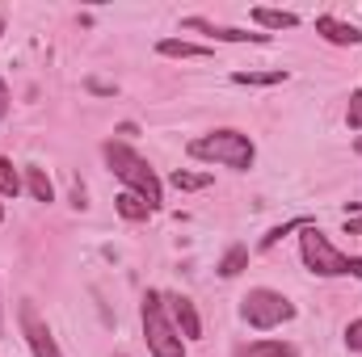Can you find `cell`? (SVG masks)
Masks as SVG:
<instances>
[{
    "instance_id": "obj_1",
    "label": "cell",
    "mask_w": 362,
    "mask_h": 357,
    "mask_svg": "<svg viewBox=\"0 0 362 357\" xmlns=\"http://www.w3.org/2000/svg\"><path fill=\"white\" fill-rule=\"evenodd\" d=\"M101 152H105V164L114 169V177L127 181V189H135L152 210H160V202H165L160 177H156V169H152L139 152H131V147H127V143H118V139H110Z\"/></svg>"
},
{
    "instance_id": "obj_2",
    "label": "cell",
    "mask_w": 362,
    "mask_h": 357,
    "mask_svg": "<svg viewBox=\"0 0 362 357\" xmlns=\"http://www.w3.org/2000/svg\"><path fill=\"white\" fill-rule=\"evenodd\" d=\"M189 156H194V160H206V164H223V169L245 173V169H253L257 147H253V139H249L245 131L223 126V131H211V135L194 139V143H189Z\"/></svg>"
},
{
    "instance_id": "obj_3",
    "label": "cell",
    "mask_w": 362,
    "mask_h": 357,
    "mask_svg": "<svg viewBox=\"0 0 362 357\" xmlns=\"http://www.w3.org/2000/svg\"><path fill=\"white\" fill-rule=\"evenodd\" d=\"M139 315H144V337H148V349H152V357H185V341H181V332L173 328V320H169L165 294L148 290V294H144Z\"/></svg>"
},
{
    "instance_id": "obj_4",
    "label": "cell",
    "mask_w": 362,
    "mask_h": 357,
    "mask_svg": "<svg viewBox=\"0 0 362 357\" xmlns=\"http://www.w3.org/2000/svg\"><path fill=\"white\" fill-rule=\"evenodd\" d=\"M240 315H245V324H249V328H257V332H270V328H278V324L295 320V303H291V298H282L278 290L257 286V290H249V294H245V303H240Z\"/></svg>"
},
{
    "instance_id": "obj_5",
    "label": "cell",
    "mask_w": 362,
    "mask_h": 357,
    "mask_svg": "<svg viewBox=\"0 0 362 357\" xmlns=\"http://www.w3.org/2000/svg\"><path fill=\"white\" fill-rule=\"evenodd\" d=\"M299 253H303V265L312 269V273H320V277H341V273H350V257L337 253V248L329 244V236H325L316 223L303 227V236H299Z\"/></svg>"
},
{
    "instance_id": "obj_6",
    "label": "cell",
    "mask_w": 362,
    "mask_h": 357,
    "mask_svg": "<svg viewBox=\"0 0 362 357\" xmlns=\"http://www.w3.org/2000/svg\"><path fill=\"white\" fill-rule=\"evenodd\" d=\"M17 320H21L25 345H30V353H34V357H64V353H59V345H55V337H51V328H47V324H42V315L34 311V303H21Z\"/></svg>"
},
{
    "instance_id": "obj_7",
    "label": "cell",
    "mask_w": 362,
    "mask_h": 357,
    "mask_svg": "<svg viewBox=\"0 0 362 357\" xmlns=\"http://www.w3.org/2000/svg\"><path fill=\"white\" fill-rule=\"evenodd\" d=\"M165 307H169V320H173V328L181 332V341H202L198 307H194L185 294H169V298H165Z\"/></svg>"
},
{
    "instance_id": "obj_8",
    "label": "cell",
    "mask_w": 362,
    "mask_h": 357,
    "mask_svg": "<svg viewBox=\"0 0 362 357\" xmlns=\"http://www.w3.org/2000/svg\"><path fill=\"white\" fill-rule=\"evenodd\" d=\"M185 30H202V34H211L215 42H257V47L270 42V34H249V30H236V25H215V21H206V17H185Z\"/></svg>"
},
{
    "instance_id": "obj_9",
    "label": "cell",
    "mask_w": 362,
    "mask_h": 357,
    "mask_svg": "<svg viewBox=\"0 0 362 357\" xmlns=\"http://www.w3.org/2000/svg\"><path fill=\"white\" fill-rule=\"evenodd\" d=\"M316 34H325V42H333V47H358V42H362L358 25H354V21L333 17V13H320V17H316Z\"/></svg>"
},
{
    "instance_id": "obj_10",
    "label": "cell",
    "mask_w": 362,
    "mask_h": 357,
    "mask_svg": "<svg viewBox=\"0 0 362 357\" xmlns=\"http://www.w3.org/2000/svg\"><path fill=\"white\" fill-rule=\"evenodd\" d=\"M156 51L165 59H211V47H198V42H185V38H160Z\"/></svg>"
},
{
    "instance_id": "obj_11",
    "label": "cell",
    "mask_w": 362,
    "mask_h": 357,
    "mask_svg": "<svg viewBox=\"0 0 362 357\" xmlns=\"http://www.w3.org/2000/svg\"><path fill=\"white\" fill-rule=\"evenodd\" d=\"M114 210H118V214H122L127 223H144V219L152 214V206H148V202H144V198H139L135 189H122V193L114 198Z\"/></svg>"
},
{
    "instance_id": "obj_12",
    "label": "cell",
    "mask_w": 362,
    "mask_h": 357,
    "mask_svg": "<svg viewBox=\"0 0 362 357\" xmlns=\"http://www.w3.org/2000/svg\"><path fill=\"white\" fill-rule=\"evenodd\" d=\"M236 85H253V89H270V85H286L291 72L286 68H270V72H232Z\"/></svg>"
},
{
    "instance_id": "obj_13",
    "label": "cell",
    "mask_w": 362,
    "mask_h": 357,
    "mask_svg": "<svg viewBox=\"0 0 362 357\" xmlns=\"http://www.w3.org/2000/svg\"><path fill=\"white\" fill-rule=\"evenodd\" d=\"M253 21H257V25H266V30H295V25H299V17H295V13H286V8H266V4H257V8H253Z\"/></svg>"
},
{
    "instance_id": "obj_14",
    "label": "cell",
    "mask_w": 362,
    "mask_h": 357,
    "mask_svg": "<svg viewBox=\"0 0 362 357\" xmlns=\"http://www.w3.org/2000/svg\"><path fill=\"white\" fill-rule=\"evenodd\" d=\"M236 357H295V345H286V341H249V345H240Z\"/></svg>"
},
{
    "instance_id": "obj_15",
    "label": "cell",
    "mask_w": 362,
    "mask_h": 357,
    "mask_svg": "<svg viewBox=\"0 0 362 357\" xmlns=\"http://www.w3.org/2000/svg\"><path fill=\"white\" fill-rule=\"evenodd\" d=\"M25 189L34 202H55V185L47 177V169H25Z\"/></svg>"
},
{
    "instance_id": "obj_16",
    "label": "cell",
    "mask_w": 362,
    "mask_h": 357,
    "mask_svg": "<svg viewBox=\"0 0 362 357\" xmlns=\"http://www.w3.org/2000/svg\"><path fill=\"white\" fill-rule=\"evenodd\" d=\"M21 185H25V181H21V173L13 169V160H8V156H0V198H17V193H21Z\"/></svg>"
},
{
    "instance_id": "obj_17",
    "label": "cell",
    "mask_w": 362,
    "mask_h": 357,
    "mask_svg": "<svg viewBox=\"0 0 362 357\" xmlns=\"http://www.w3.org/2000/svg\"><path fill=\"white\" fill-rule=\"evenodd\" d=\"M245 265H249V248H245V244H232V248L223 253V261H219V273H223V277H236Z\"/></svg>"
},
{
    "instance_id": "obj_18",
    "label": "cell",
    "mask_w": 362,
    "mask_h": 357,
    "mask_svg": "<svg viewBox=\"0 0 362 357\" xmlns=\"http://www.w3.org/2000/svg\"><path fill=\"white\" fill-rule=\"evenodd\" d=\"M303 227H312V219H291V223H282V227H270V231L262 236V248H274L282 236H291V231H303Z\"/></svg>"
},
{
    "instance_id": "obj_19",
    "label": "cell",
    "mask_w": 362,
    "mask_h": 357,
    "mask_svg": "<svg viewBox=\"0 0 362 357\" xmlns=\"http://www.w3.org/2000/svg\"><path fill=\"white\" fill-rule=\"evenodd\" d=\"M173 185L177 189H206L211 185V173H185V169H177L173 173Z\"/></svg>"
},
{
    "instance_id": "obj_20",
    "label": "cell",
    "mask_w": 362,
    "mask_h": 357,
    "mask_svg": "<svg viewBox=\"0 0 362 357\" xmlns=\"http://www.w3.org/2000/svg\"><path fill=\"white\" fill-rule=\"evenodd\" d=\"M346 126L362 135V89L350 92V105H346Z\"/></svg>"
},
{
    "instance_id": "obj_21",
    "label": "cell",
    "mask_w": 362,
    "mask_h": 357,
    "mask_svg": "<svg viewBox=\"0 0 362 357\" xmlns=\"http://www.w3.org/2000/svg\"><path fill=\"white\" fill-rule=\"evenodd\" d=\"M346 345H350L354 353H362V320H354V324L346 328Z\"/></svg>"
},
{
    "instance_id": "obj_22",
    "label": "cell",
    "mask_w": 362,
    "mask_h": 357,
    "mask_svg": "<svg viewBox=\"0 0 362 357\" xmlns=\"http://www.w3.org/2000/svg\"><path fill=\"white\" fill-rule=\"evenodd\" d=\"M93 92H101V97H114V85H105V80H89Z\"/></svg>"
},
{
    "instance_id": "obj_23",
    "label": "cell",
    "mask_w": 362,
    "mask_h": 357,
    "mask_svg": "<svg viewBox=\"0 0 362 357\" xmlns=\"http://www.w3.org/2000/svg\"><path fill=\"white\" fill-rule=\"evenodd\" d=\"M4 114H8V85L0 80V118H4Z\"/></svg>"
},
{
    "instance_id": "obj_24",
    "label": "cell",
    "mask_w": 362,
    "mask_h": 357,
    "mask_svg": "<svg viewBox=\"0 0 362 357\" xmlns=\"http://www.w3.org/2000/svg\"><path fill=\"white\" fill-rule=\"evenodd\" d=\"M346 231L350 236H362V219H346Z\"/></svg>"
},
{
    "instance_id": "obj_25",
    "label": "cell",
    "mask_w": 362,
    "mask_h": 357,
    "mask_svg": "<svg viewBox=\"0 0 362 357\" xmlns=\"http://www.w3.org/2000/svg\"><path fill=\"white\" fill-rule=\"evenodd\" d=\"M350 273H354V277H362V257H350Z\"/></svg>"
},
{
    "instance_id": "obj_26",
    "label": "cell",
    "mask_w": 362,
    "mask_h": 357,
    "mask_svg": "<svg viewBox=\"0 0 362 357\" xmlns=\"http://www.w3.org/2000/svg\"><path fill=\"white\" fill-rule=\"evenodd\" d=\"M354 152H358V156H362V135H358V139H354Z\"/></svg>"
},
{
    "instance_id": "obj_27",
    "label": "cell",
    "mask_w": 362,
    "mask_h": 357,
    "mask_svg": "<svg viewBox=\"0 0 362 357\" xmlns=\"http://www.w3.org/2000/svg\"><path fill=\"white\" fill-rule=\"evenodd\" d=\"M0 328H4V303H0Z\"/></svg>"
},
{
    "instance_id": "obj_28",
    "label": "cell",
    "mask_w": 362,
    "mask_h": 357,
    "mask_svg": "<svg viewBox=\"0 0 362 357\" xmlns=\"http://www.w3.org/2000/svg\"><path fill=\"white\" fill-rule=\"evenodd\" d=\"M0 34H4V17H0Z\"/></svg>"
},
{
    "instance_id": "obj_29",
    "label": "cell",
    "mask_w": 362,
    "mask_h": 357,
    "mask_svg": "<svg viewBox=\"0 0 362 357\" xmlns=\"http://www.w3.org/2000/svg\"><path fill=\"white\" fill-rule=\"evenodd\" d=\"M0 219H4V206H0Z\"/></svg>"
}]
</instances>
